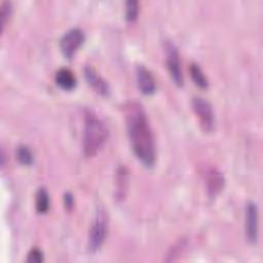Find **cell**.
Returning <instances> with one entry per match:
<instances>
[{"instance_id":"10","label":"cell","mask_w":263,"mask_h":263,"mask_svg":"<svg viewBox=\"0 0 263 263\" xmlns=\"http://www.w3.org/2000/svg\"><path fill=\"white\" fill-rule=\"evenodd\" d=\"M206 191L211 198H215L224 188L225 178L221 171L216 167L209 170L206 174Z\"/></svg>"},{"instance_id":"1","label":"cell","mask_w":263,"mask_h":263,"mask_svg":"<svg viewBox=\"0 0 263 263\" xmlns=\"http://www.w3.org/2000/svg\"><path fill=\"white\" fill-rule=\"evenodd\" d=\"M127 135L136 157L146 166L152 167L156 159L154 135L143 106L136 101L124 107Z\"/></svg>"},{"instance_id":"17","label":"cell","mask_w":263,"mask_h":263,"mask_svg":"<svg viewBox=\"0 0 263 263\" xmlns=\"http://www.w3.org/2000/svg\"><path fill=\"white\" fill-rule=\"evenodd\" d=\"M139 14V3L136 0H129L125 3V18L128 22L137 20Z\"/></svg>"},{"instance_id":"5","label":"cell","mask_w":263,"mask_h":263,"mask_svg":"<svg viewBox=\"0 0 263 263\" xmlns=\"http://www.w3.org/2000/svg\"><path fill=\"white\" fill-rule=\"evenodd\" d=\"M164 48H165V54H166V59H165L166 68L170 73V76L176 85L183 86L184 76H183L178 48L172 41H166Z\"/></svg>"},{"instance_id":"15","label":"cell","mask_w":263,"mask_h":263,"mask_svg":"<svg viewBox=\"0 0 263 263\" xmlns=\"http://www.w3.org/2000/svg\"><path fill=\"white\" fill-rule=\"evenodd\" d=\"M16 157L23 165H31L34 162V156L30 148L26 145H21L16 149Z\"/></svg>"},{"instance_id":"6","label":"cell","mask_w":263,"mask_h":263,"mask_svg":"<svg viewBox=\"0 0 263 263\" xmlns=\"http://www.w3.org/2000/svg\"><path fill=\"white\" fill-rule=\"evenodd\" d=\"M84 32L79 28L68 30L60 40V48L62 53L67 59H72L79 47L84 43Z\"/></svg>"},{"instance_id":"13","label":"cell","mask_w":263,"mask_h":263,"mask_svg":"<svg viewBox=\"0 0 263 263\" xmlns=\"http://www.w3.org/2000/svg\"><path fill=\"white\" fill-rule=\"evenodd\" d=\"M189 71H190V76L192 80L198 87L202 89H206L209 87V80L204 75L203 71L201 70V68L199 67V65H197L196 63H191L189 67Z\"/></svg>"},{"instance_id":"19","label":"cell","mask_w":263,"mask_h":263,"mask_svg":"<svg viewBox=\"0 0 263 263\" xmlns=\"http://www.w3.org/2000/svg\"><path fill=\"white\" fill-rule=\"evenodd\" d=\"M64 204L67 209H71L73 206V196L70 193H66L64 196Z\"/></svg>"},{"instance_id":"12","label":"cell","mask_w":263,"mask_h":263,"mask_svg":"<svg viewBox=\"0 0 263 263\" xmlns=\"http://www.w3.org/2000/svg\"><path fill=\"white\" fill-rule=\"evenodd\" d=\"M127 171L124 166L118 167L116 172V190L115 196L117 199L122 200L125 196V191L127 188Z\"/></svg>"},{"instance_id":"2","label":"cell","mask_w":263,"mask_h":263,"mask_svg":"<svg viewBox=\"0 0 263 263\" xmlns=\"http://www.w3.org/2000/svg\"><path fill=\"white\" fill-rule=\"evenodd\" d=\"M109 137V132L102 119L93 112L86 111L84 114V127L82 138L83 154L86 157H92L98 154Z\"/></svg>"},{"instance_id":"18","label":"cell","mask_w":263,"mask_h":263,"mask_svg":"<svg viewBox=\"0 0 263 263\" xmlns=\"http://www.w3.org/2000/svg\"><path fill=\"white\" fill-rule=\"evenodd\" d=\"M44 261V256L42 251L39 248H33L31 251L28 253L27 257V262L31 263H40Z\"/></svg>"},{"instance_id":"14","label":"cell","mask_w":263,"mask_h":263,"mask_svg":"<svg viewBox=\"0 0 263 263\" xmlns=\"http://www.w3.org/2000/svg\"><path fill=\"white\" fill-rule=\"evenodd\" d=\"M35 206L37 212L40 214L46 213L49 209V194L43 187H40L36 192Z\"/></svg>"},{"instance_id":"4","label":"cell","mask_w":263,"mask_h":263,"mask_svg":"<svg viewBox=\"0 0 263 263\" xmlns=\"http://www.w3.org/2000/svg\"><path fill=\"white\" fill-rule=\"evenodd\" d=\"M191 104L202 130L212 133L215 129L216 118L211 103L201 97H194Z\"/></svg>"},{"instance_id":"7","label":"cell","mask_w":263,"mask_h":263,"mask_svg":"<svg viewBox=\"0 0 263 263\" xmlns=\"http://www.w3.org/2000/svg\"><path fill=\"white\" fill-rule=\"evenodd\" d=\"M245 235L249 243H257L259 236V211L254 201H249L245 208Z\"/></svg>"},{"instance_id":"9","label":"cell","mask_w":263,"mask_h":263,"mask_svg":"<svg viewBox=\"0 0 263 263\" xmlns=\"http://www.w3.org/2000/svg\"><path fill=\"white\" fill-rule=\"evenodd\" d=\"M84 77L86 82L101 96L107 97L110 93L109 83L97 72V70L91 66H85L83 69Z\"/></svg>"},{"instance_id":"8","label":"cell","mask_w":263,"mask_h":263,"mask_svg":"<svg viewBox=\"0 0 263 263\" xmlns=\"http://www.w3.org/2000/svg\"><path fill=\"white\" fill-rule=\"evenodd\" d=\"M136 77H137V84L139 89L142 93L151 96L156 91L157 85L156 80L149 69H147L143 65L137 66L136 69Z\"/></svg>"},{"instance_id":"16","label":"cell","mask_w":263,"mask_h":263,"mask_svg":"<svg viewBox=\"0 0 263 263\" xmlns=\"http://www.w3.org/2000/svg\"><path fill=\"white\" fill-rule=\"evenodd\" d=\"M12 13V6L11 3L8 1H5L0 6V16H1V31L3 32L10 16Z\"/></svg>"},{"instance_id":"11","label":"cell","mask_w":263,"mask_h":263,"mask_svg":"<svg viewBox=\"0 0 263 263\" xmlns=\"http://www.w3.org/2000/svg\"><path fill=\"white\" fill-rule=\"evenodd\" d=\"M55 83L64 90H72L77 85V79L74 73L67 69V68H61L57 71L54 76Z\"/></svg>"},{"instance_id":"3","label":"cell","mask_w":263,"mask_h":263,"mask_svg":"<svg viewBox=\"0 0 263 263\" xmlns=\"http://www.w3.org/2000/svg\"><path fill=\"white\" fill-rule=\"evenodd\" d=\"M108 232V215L102 205H98L88 232L87 251L95 254L101 250Z\"/></svg>"}]
</instances>
